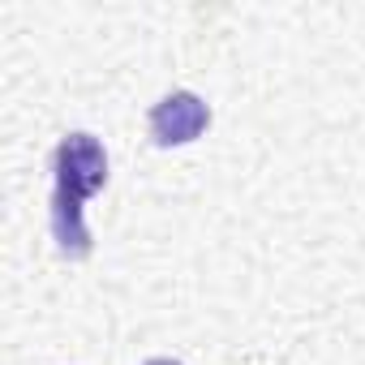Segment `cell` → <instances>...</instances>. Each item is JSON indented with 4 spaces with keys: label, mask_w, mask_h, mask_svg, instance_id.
I'll list each match as a JSON object with an SVG mask.
<instances>
[{
    "label": "cell",
    "mask_w": 365,
    "mask_h": 365,
    "mask_svg": "<svg viewBox=\"0 0 365 365\" xmlns=\"http://www.w3.org/2000/svg\"><path fill=\"white\" fill-rule=\"evenodd\" d=\"M56 194H52V237L65 258H86L91 254V232L82 224L86 198H95L108 180V155L99 138L91 133H69L56 146Z\"/></svg>",
    "instance_id": "1"
},
{
    "label": "cell",
    "mask_w": 365,
    "mask_h": 365,
    "mask_svg": "<svg viewBox=\"0 0 365 365\" xmlns=\"http://www.w3.org/2000/svg\"><path fill=\"white\" fill-rule=\"evenodd\" d=\"M146 365H180V361H172V356H155V361H146Z\"/></svg>",
    "instance_id": "3"
},
{
    "label": "cell",
    "mask_w": 365,
    "mask_h": 365,
    "mask_svg": "<svg viewBox=\"0 0 365 365\" xmlns=\"http://www.w3.org/2000/svg\"><path fill=\"white\" fill-rule=\"evenodd\" d=\"M211 125V108L194 91H172L150 108V138L159 146H185Z\"/></svg>",
    "instance_id": "2"
}]
</instances>
